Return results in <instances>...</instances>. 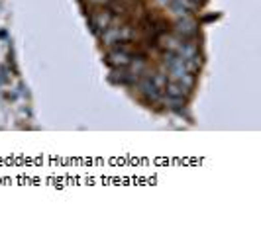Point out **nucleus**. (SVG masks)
I'll list each match as a JSON object with an SVG mask.
<instances>
[{
    "label": "nucleus",
    "mask_w": 261,
    "mask_h": 229,
    "mask_svg": "<svg viewBox=\"0 0 261 229\" xmlns=\"http://www.w3.org/2000/svg\"><path fill=\"white\" fill-rule=\"evenodd\" d=\"M112 24V12L110 10H100L91 16V25L94 32H106Z\"/></svg>",
    "instance_id": "3"
},
{
    "label": "nucleus",
    "mask_w": 261,
    "mask_h": 229,
    "mask_svg": "<svg viewBox=\"0 0 261 229\" xmlns=\"http://www.w3.org/2000/svg\"><path fill=\"white\" fill-rule=\"evenodd\" d=\"M149 80H151L159 90H163L165 84H167V78H165V75H161V73H153V75L149 76Z\"/></svg>",
    "instance_id": "9"
},
{
    "label": "nucleus",
    "mask_w": 261,
    "mask_h": 229,
    "mask_svg": "<svg viewBox=\"0 0 261 229\" xmlns=\"http://www.w3.org/2000/svg\"><path fill=\"white\" fill-rule=\"evenodd\" d=\"M165 89H167V96H175V98H185L187 92H189V87H185L183 82H179V80L167 82Z\"/></svg>",
    "instance_id": "6"
},
{
    "label": "nucleus",
    "mask_w": 261,
    "mask_h": 229,
    "mask_svg": "<svg viewBox=\"0 0 261 229\" xmlns=\"http://www.w3.org/2000/svg\"><path fill=\"white\" fill-rule=\"evenodd\" d=\"M132 59H134V55H132L128 41H124V45H118V47H114L106 55V61L112 65L114 69H126L132 63Z\"/></svg>",
    "instance_id": "1"
},
{
    "label": "nucleus",
    "mask_w": 261,
    "mask_h": 229,
    "mask_svg": "<svg viewBox=\"0 0 261 229\" xmlns=\"http://www.w3.org/2000/svg\"><path fill=\"white\" fill-rule=\"evenodd\" d=\"M177 34H179L183 39L193 38V36L196 34V24L191 20V18H187V16H185L183 20H179V22H177Z\"/></svg>",
    "instance_id": "5"
},
{
    "label": "nucleus",
    "mask_w": 261,
    "mask_h": 229,
    "mask_svg": "<svg viewBox=\"0 0 261 229\" xmlns=\"http://www.w3.org/2000/svg\"><path fill=\"white\" fill-rule=\"evenodd\" d=\"M89 4H92V6H106V4H110L112 0H87Z\"/></svg>",
    "instance_id": "11"
},
{
    "label": "nucleus",
    "mask_w": 261,
    "mask_h": 229,
    "mask_svg": "<svg viewBox=\"0 0 261 229\" xmlns=\"http://www.w3.org/2000/svg\"><path fill=\"white\" fill-rule=\"evenodd\" d=\"M191 2H193V4H200V2H202V0H191Z\"/></svg>",
    "instance_id": "12"
},
{
    "label": "nucleus",
    "mask_w": 261,
    "mask_h": 229,
    "mask_svg": "<svg viewBox=\"0 0 261 229\" xmlns=\"http://www.w3.org/2000/svg\"><path fill=\"white\" fill-rule=\"evenodd\" d=\"M165 104H169L171 108H179V106H183L185 102H183V98H175V96H167V100H165Z\"/></svg>",
    "instance_id": "10"
},
{
    "label": "nucleus",
    "mask_w": 261,
    "mask_h": 229,
    "mask_svg": "<svg viewBox=\"0 0 261 229\" xmlns=\"http://www.w3.org/2000/svg\"><path fill=\"white\" fill-rule=\"evenodd\" d=\"M171 8H173V12L179 14V16H189L191 10L195 8V4L191 0H173Z\"/></svg>",
    "instance_id": "7"
},
{
    "label": "nucleus",
    "mask_w": 261,
    "mask_h": 229,
    "mask_svg": "<svg viewBox=\"0 0 261 229\" xmlns=\"http://www.w3.org/2000/svg\"><path fill=\"white\" fill-rule=\"evenodd\" d=\"M140 92H142L149 102H157L159 100V96H161V90L157 89L149 78H144V80L140 82Z\"/></svg>",
    "instance_id": "4"
},
{
    "label": "nucleus",
    "mask_w": 261,
    "mask_h": 229,
    "mask_svg": "<svg viewBox=\"0 0 261 229\" xmlns=\"http://www.w3.org/2000/svg\"><path fill=\"white\" fill-rule=\"evenodd\" d=\"M132 27L124 25V27H114V30H108L106 34H102V41L106 45H114V43H124V41H130L132 39Z\"/></svg>",
    "instance_id": "2"
},
{
    "label": "nucleus",
    "mask_w": 261,
    "mask_h": 229,
    "mask_svg": "<svg viewBox=\"0 0 261 229\" xmlns=\"http://www.w3.org/2000/svg\"><path fill=\"white\" fill-rule=\"evenodd\" d=\"M112 80L120 82V84H130V82H134V75L128 73V71H124V69H116L112 73Z\"/></svg>",
    "instance_id": "8"
}]
</instances>
